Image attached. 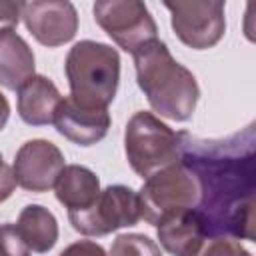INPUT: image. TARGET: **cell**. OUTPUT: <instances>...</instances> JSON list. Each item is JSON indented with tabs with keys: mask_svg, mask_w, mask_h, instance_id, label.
Masks as SVG:
<instances>
[{
	"mask_svg": "<svg viewBox=\"0 0 256 256\" xmlns=\"http://www.w3.org/2000/svg\"><path fill=\"white\" fill-rule=\"evenodd\" d=\"M60 102V90L50 78L42 74H34L28 82H24L18 88V116L30 126L52 124Z\"/></svg>",
	"mask_w": 256,
	"mask_h": 256,
	"instance_id": "4fadbf2b",
	"label": "cell"
},
{
	"mask_svg": "<svg viewBox=\"0 0 256 256\" xmlns=\"http://www.w3.org/2000/svg\"><path fill=\"white\" fill-rule=\"evenodd\" d=\"M156 234L166 252L172 256H188L208 236V226L204 216L192 208L164 218L156 226Z\"/></svg>",
	"mask_w": 256,
	"mask_h": 256,
	"instance_id": "7c38bea8",
	"label": "cell"
},
{
	"mask_svg": "<svg viewBox=\"0 0 256 256\" xmlns=\"http://www.w3.org/2000/svg\"><path fill=\"white\" fill-rule=\"evenodd\" d=\"M182 162L200 182L198 212L204 216L208 236H236L254 240V132L218 142H184Z\"/></svg>",
	"mask_w": 256,
	"mask_h": 256,
	"instance_id": "6da1fadb",
	"label": "cell"
},
{
	"mask_svg": "<svg viewBox=\"0 0 256 256\" xmlns=\"http://www.w3.org/2000/svg\"><path fill=\"white\" fill-rule=\"evenodd\" d=\"M138 194L140 220L158 226L164 218L198 208L200 202V182L194 172L182 162H174L148 178Z\"/></svg>",
	"mask_w": 256,
	"mask_h": 256,
	"instance_id": "5b68a950",
	"label": "cell"
},
{
	"mask_svg": "<svg viewBox=\"0 0 256 256\" xmlns=\"http://www.w3.org/2000/svg\"><path fill=\"white\" fill-rule=\"evenodd\" d=\"M64 166V154L54 142L34 138L18 148L12 172L20 188L28 192H48L56 186Z\"/></svg>",
	"mask_w": 256,
	"mask_h": 256,
	"instance_id": "30bf717a",
	"label": "cell"
},
{
	"mask_svg": "<svg viewBox=\"0 0 256 256\" xmlns=\"http://www.w3.org/2000/svg\"><path fill=\"white\" fill-rule=\"evenodd\" d=\"M56 198L68 212L88 208L100 194V178L86 166L68 164L56 180Z\"/></svg>",
	"mask_w": 256,
	"mask_h": 256,
	"instance_id": "9a60e30c",
	"label": "cell"
},
{
	"mask_svg": "<svg viewBox=\"0 0 256 256\" xmlns=\"http://www.w3.org/2000/svg\"><path fill=\"white\" fill-rule=\"evenodd\" d=\"M110 122L108 108H86L66 96L62 98L52 124L66 140L78 146H92L108 134Z\"/></svg>",
	"mask_w": 256,
	"mask_h": 256,
	"instance_id": "8fae6325",
	"label": "cell"
},
{
	"mask_svg": "<svg viewBox=\"0 0 256 256\" xmlns=\"http://www.w3.org/2000/svg\"><path fill=\"white\" fill-rule=\"evenodd\" d=\"M96 24L126 52L158 38V26L140 0H102L92 6Z\"/></svg>",
	"mask_w": 256,
	"mask_h": 256,
	"instance_id": "52a82bcc",
	"label": "cell"
},
{
	"mask_svg": "<svg viewBox=\"0 0 256 256\" xmlns=\"http://www.w3.org/2000/svg\"><path fill=\"white\" fill-rule=\"evenodd\" d=\"M182 132H174L152 112H136L124 130V150L130 168L148 178L150 174L180 160Z\"/></svg>",
	"mask_w": 256,
	"mask_h": 256,
	"instance_id": "277c9868",
	"label": "cell"
},
{
	"mask_svg": "<svg viewBox=\"0 0 256 256\" xmlns=\"http://www.w3.org/2000/svg\"><path fill=\"white\" fill-rule=\"evenodd\" d=\"M64 72L70 98L86 108H108L120 82V56L110 44L80 40L68 50Z\"/></svg>",
	"mask_w": 256,
	"mask_h": 256,
	"instance_id": "3957f363",
	"label": "cell"
},
{
	"mask_svg": "<svg viewBox=\"0 0 256 256\" xmlns=\"http://www.w3.org/2000/svg\"><path fill=\"white\" fill-rule=\"evenodd\" d=\"M8 118H10V104H8L6 96L0 92V132L4 130V126H6Z\"/></svg>",
	"mask_w": 256,
	"mask_h": 256,
	"instance_id": "603a6c76",
	"label": "cell"
},
{
	"mask_svg": "<svg viewBox=\"0 0 256 256\" xmlns=\"http://www.w3.org/2000/svg\"><path fill=\"white\" fill-rule=\"evenodd\" d=\"M0 256H30V248L10 222L0 224Z\"/></svg>",
	"mask_w": 256,
	"mask_h": 256,
	"instance_id": "d6986e66",
	"label": "cell"
},
{
	"mask_svg": "<svg viewBox=\"0 0 256 256\" xmlns=\"http://www.w3.org/2000/svg\"><path fill=\"white\" fill-rule=\"evenodd\" d=\"M20 20V2L0 0V34L6 30H14Z\"/></svg>",
	"mask_w": 256,
	"mask_h": 256,
	"instance_id": "ffe728a7",
	"label": "cell"
},
{
	"mask_svg": "<svg viewBox=\"0 0 256 256\" xmlns=\"http://www.w3.org/2000/svg\"><path fill=\"white\" fill-rule=\"evenodd\" d=\"M72 228L84 236H106L140 220L138 194L122 184H110L84 210L68 212Z\"/></svg>",
	"mask_w": 256,
	"mask_h": 256,
	"instance_id": "8992f818",
	"label": "cell"
},
{
	"mask_svg": "<svg viewBox=\"0 0 256 256\" xmlns=\"http://www.w3.org/2000/svg\"><path fill=\"white\" fill-rule=\"evenodd\" d=\"M20 16L36 42L46 48L70 42L78 32V12L68 0L20 2Z\"/></svg>",
	"mask_w": 256,
	"mask_h": 256,
	"instance_id": "9c48e42d",
	"label": "cell"
},
{
	"mask_svg": "<svg viewBox=\"0 0 256 256\" xmlns=\"http://www.w3.org/2000/svg\"><path fill=\"white\" fill-rule=\"evenodd\" d=\"M108 256H162V250L148 236L132 232L116 236Z\"/></svg>",
	"mask_w": 256,
	"mask_h": 256,
	"instance_id": "e0dca14e",
	"label": "cell"
},
{
	"mask_svg": "<svg viewBox=\"0 0 256 256\" xmlns=\"http://www.w3.org/2000/svg\"><path fill=\"white\" fill-rule=\"evenodd\" d=\"M14 188H16L14 172H12V168L4 162V158H2V154H0V204L12 196Z\"/></svg>",
	"mask_w": 256,
	"mask_h": 256,
	"instance_id": "7402d4cb",
	"label": "cell"
},
{
	"mask_svg": "<svg viewBox=\"0 0 256 256\" xmlns=\"http://www.w3.org/2000/svg\"><path fill=\"white\" fill-rule=\"evenodd\" d=\"M188 256H252L232 236H206Z\"/></svg>",
	"mask_w": 256,
	"mask_h": 256,
	"instance_id": "ac0fdd59",
	"label": "cell"
},
{
	"mask_svg": "<svg viewBox=\"0 0 256 256\" xmlns=\"http://www.w3.org/2000/svg\"><path fill=\"white\" fill-rule=\"evenodd\" d=\"M170 24L182 44L192 50H206L220 42L226 32L224 2L216 0H176L164 2Z\"/></svg>",
	"mask_w": 256,
	"mask_h": 256,
	"instance_id": "ba28073f",
	"label": "cell"
},
{
	"mask_svg": "<svg viewBox=\"0 0 256 256\" xmlns=\"http://www.w3.org/2000/svg\"><path fill=\"white\" fill-rule=\"evenodd\" d=\"M58 256H108L106 250L92 240H78L66 246Z\"/></svg>",
	"mask_w": 256,
	"mask_h": 256,
	"instance_id": "44dd1931",
	"label": "cell"
},
{
	"mask_svg": "<svg viewBox=\"0 0 256 256\" xmlns=\"http://www.w3.org/2000/svg\"><path fill=\"white\" fill-rule=\"evenodd\" d=\"M136 82L152 110L168 120L186 122L192 118L200 88L194 74L182 66L162 40H150L132 52Z\"/></svg>",
	"mask_w": 256,
	"mask_h": 256,
	"instance_id": "7a4b0ae2",
	"label": "cell"
},
{
	"mask_svg": "<svg viewBox=\"0 0 256 256\" xmlns=\"http://www.w3.org/2000/svg\"><path fill=\"white\" fill-rule=\"evenodd\" d=\"M34 52L28 42L16 34V30H6L0 34V84L8 90L18 92V88L28 82L36 72Z\"/></svg>",
	"mask_w": 256,
	"mask_h": 256,
	"instance_id": "5bb4252c",
	"label": "cell"
},
{
	"mask_svg": "<svg viewBox=\"0 0 256 256\" xmlns=\"http://www.w3.org/2000/svg\"><path fill=\"white\" fill-rule=\"evenodd\" d=\"M14 226L30 252L46 254L58 242V220L48 208L40 204L24 206Z\"/></svg>",
	"mask_w": 256,
	"mask_h": 256,
	"instance_id": "2e32d148",
	"label": "cell"
}]
</instances>
